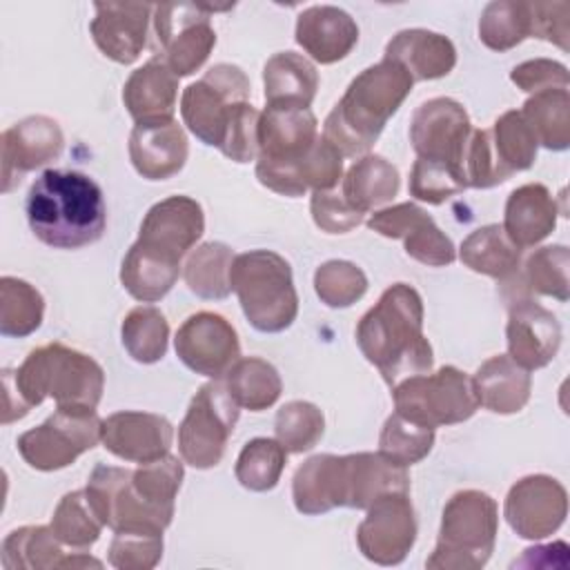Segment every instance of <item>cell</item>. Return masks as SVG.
I'll list each match as a JSON object with an SVG mask.
<instances>
[{"instance_id":"22","label":"cell","mask_w":570,"mask_h":570,"mask_svg":"<svg viewBox=\"0 0 570 570\" xmlns=\"http://www.w3.org/2000/svg\"><path fill=\"white\" fill-rule=\"evenodd\" d=\"M154 4L147 2H96L89 24L96 47L118 65H131L145 42Z\"/></svg>"},{"instance_id":"25","label":"cell","mask_w":570,"mask_h":570,"mask_svg":"<svg viewBox=\"0 0 570 570\" xmlns=\"http://www.w3.org/2000/svg\"><path fill=\"white\" fill-rule=\"evenodd\" d=\"M312 109L265 107L258 120V158L274 163L298 160L316 140ZM256 158V160H258Z\"/></svg>"},{"instance_id":"24","label":"cell","mask_w":570,"mask_h":570,"mask_svg":"<svg viewBox=\"0 0 570 570\" xmlns=\"http://www.w3.org/2000/svg\"><path fill=\"white\" fill-rule=\"evenodd\" d=\"M296 42L321 65L343 60L358 42L354 18L332 4H314L296 18Z\"/></svg>"},{"instance_id":"17","label":"cell","mask_w":570,"mask_h":570,"mask_svg":"<svg viewBox=\"0 0 570 570\" xmlns=\"http://www.w3.org/2000/svg\"><path fill=\"white\" fill-rule=\"evenodd\" d=\"M203 232L205 214L200 203L178 194L149 207L136 243L147 252L180 265L183 256L196 245Z\"/></svg>"},{"instance_id":"20","label":"cell","mask_w":570,"mask_h":570,"mask_svg":"<svg viewBox=\"0 0 570 570\" xmlns=\"http://www.w3.org/2000/svg\"><path fill=\"white\" fill-rule=\"evenodd\" d=\"M508 356L523 370L546 367L559 352L561 325L557 316L530 296L510 303Z\"/></svg>"},{"instance_id":"58","label":"cell","mask_w":570,"mask_h":570,"mask_svg":"<svg viewBox=\"0 0 570 570\" xmlns=\"http://www.w3.org/2000/svg\"><path fill=\"white\" fill-rule=\"evenodd\" d=\"M517 566H528V568H550L568 566V546L563 541H554L548 546H537L523 550V557L517 561Z\"/></svg>"},{"instance_id":"48","label":"cell","mask_w":570,"mask_h":570,"mask_svg":"<svg viewBox=\"0 0 570 570\" xmlns=\"http://www.w3.org/2000/svg\"><path fill=\"white\" fill-rule=\"evenodd\" d=\"M568 265H570V252L566 245L541 247L528 256L523 283L528 289L537 294L552 296L557 301H568L570 298Z\"/></svg>"},{"instance_id":"40","label":"cell","mask_w":570,"mask_h":570,"mask_svg":"<svg viewBox=\"0 0 570 570\" xmlns=\"http://www.w3.org/2000/svg\"><path fill=\"white\" fill-rule=\"evenodd\" d=\"M45 316L42 294L22 278H0V334L2 336H29L33 334Z\"/></svg>"},{"instance_id":"30","label":"cell","mask_w":570,"mask_h":570,"mask_svg":"<svg viewBox=\"0 0 570 570\" xmlns=\"http://www.w3.org/2000/svg\"><path fill=\"white\" fill-rule=\"evenodd\" d=\"M410 492L407 468L387 461L383 454H345V508L367 510L385 494Z\"/></svg>"},{"instance_id":"33","label":"cell","mask_w":570,"mask_h":570,"mask_svg":"<svg viewBox=\"0 0 570 570\" xmlns=\"http://www.w3.org/2000/svg\"><path fill=\"white\" fill-rule=\"evenodd\" d=\"M401 187L399 169L383 156L365 154L343 176L341 194L361 214L390 203Z\"/></svg>"},{"instance_id":"50","label":"cell","mask_w":570,"mask_h":570,"mask_svg":"<svg viewBox=\"0 0 570 570\" xmlns=\"http://www.w3.org/2000/svg\"><path fill=\"white\" fill-rule=\"evenodd\" d=\"M183 476V463L171 454H165L149 463H138V468L131 470L134 490L147 503L160 508H174V499L180 490Z\"/></svg>"},{"instance_id":"44","label":"cell","mask_w":570,"mask_h":570,"mask_svg":"<svg viewBox=\"0 0 570 570\" xmlns=\"http://www.w3.org/2000/svg\"><path fill=\"white\" fill-rule=\"evenodd\" d=\"M102 528L105 523L96 514L85 490L67 492L58 501L51 517V530L56 532V537L67 548H76V550H87L89 546H94Z\"/></svg>"},{"instance_id":"10","label":"cell","mask_w":570,"mask_h":570,"mask_svg":"<svg viewBox=\"0 0 570 570\" xmlns=\"http://www.w3.org/2000/svg\"><path fill=\"white\" fill-rule=\"evenodd\" d=\"M102 419L96 407L58 405L56 412L18 436L20 456L36 470L53 472L71 465L100 441Z\"/></svg>"},{"instance_id":"9","label":"cell","mask_w":570,"mask_h":570,"mask_svg":"<svg viewBox=\"0 0 570 570\" xmlns=\"http://www.w3.org/2000/svg\"><path fill=\"white\" fill-rule=\"evenodd\" d=\"M238 414L240 407L229 396L223 379L200 385L178 425V450L183 461L198 470L218 465Z\"/></svg>"},{"instance_id":"26","label":"cell","mask_w":570,"mask_h":570,"mask_svg":"<svg viewBox=\"0 0 570 570\" xmlns=\"http://www.w3.org/2000/svg\"><path fill=\"white\" fill-rule=\"evenodd\" d=\"M292 499L301 514H323L345 508V456L314 454L292 479Z\"/></svg>"},{"instance_id":"3","label":"cell","mask_w":570,"mask_h":570,"mask_svg":"<svg viewBox=\"0 0 570 570\" xmlns=\"http://www.w3.org/2000/svg\"><path fill=\"white\" fill-rule=\"evenodd\" d=\"M412 87V76L394 60L363 69L325 118L323 138L343 158L365 156Z\"/></svg>"},{"instance_id":"43","label":"cell","mask_w":570,"mask_h":570,"mask_svg":"<svg viewBox=\"0 0 570 570\" xmlns=\"http://www.w3.org/2000/svg\"><path fill=\"white\" fill-rule=\"evenodd\" d=\"M287 463V450L276 439H252L236 459V479L252 492H267L276 488Z\"/></svg>"},{"instance_id":"31","label":"cell","mask_w":570,"mask_h":570,"mask_svg":"<svg viewBox=\"0 0 570 570\" xmlns=\"http://www.w3.org/2000/svg\"><path fill=\"white\" fill-rule=\"evenodd\" d=\"M470 381L476 403L494 414L521 412L530 401L532 379L508 354L490 356Z\"/></svg>"},{"instance_id":"35","label":"cell","mask_w":570,"mask_h":570,"mask_svg":"<svg viewBox=\"0 0 570 570\" xmlns=\"http://www.w3.org/2000/svg\"><path fill=\"white\" fill-rule=\"evenodd\" d=\"M223 383L236 405L249 412L272 407L283 392V381L276 367L258 356L238 358L223 376Z\"/></svg>"},{"instance_id":"6","label":"cell","mask_w":570,"mask_h":570,"mask_svg":"<svg viewBox=\"0 0 570 570\" xmlns=\"http://www.w3.org/2000/svg\"><path fill=\"white\" fill-rule=\"evenodd\" d=\"M499 532L497 501L481 490H461L443 508L430 570H479L488 563Z\"/></svg>"},{"instance_id":"12","label":"cell","mask_w":570,"mask_h":570,"mask_svg":"<svg viewBox=\"0 0 570 570\" xmlns=\"http://www.w3.org/2000/svg\"><path fill=\"white\" fill-rule=\"evenodd\" d=\"M209 13V7L185 2L154 7V29L163 60L178 78L200 69L216 45Z\"/></svg>"},{"instance_id":"54","label":"cell","mask_w":570,"mask_h":570,"mask_svg":"<svg viewBox=\"0 0 570 570\" xmlns=\"http://www.w3.org/2000/svg\"><path fill=\"white\" fill-rule=\"evenodd\" d=\"M258 120L261 111L252 102L236 105L220 151L234 163H249L258 158Z\"/></svg>"},{"instance_id":"32","label":"cell","mask_w":570,"mask_h":570,"mask_svg":"<svg viewBox=\"0 0 570 570\" xmlns=\"http://www.w3.org/2000/svg\"><path fill=\"white\" fill-rule=\"evenodd\" d=\"M263 85L267 107L309 109L318 89V71L305 56L281 51L265 62Z\"/></svg>"},{"instance_id":"8","label":"cell","mask_w":570,"mask_h":570,"mask_svg":"<svg viewBox=\"0 0 570 570\" xmlns=\"http://www.w3.org/2000/svg\"><path fill=\"white\" fill-rule=\"evenodd\" d=\"M252 85L245 71L229 62H218L180 96V116L187 129L205 145H223L229 118L240 102H249Z\"/></svg>"},{"instance_id":"4","label":"cell","mask_w":570,"mask_h":570,"mask_svg":"<svg viewBox=\"0 0 570 570\" xmlns=\"http://www.w3.org/2000/svg\"><path fill=\"white\" fill-rule=\"evenodd\" d=\"M9 376L29 407L45 399H53L58 405L98 407L105 390L100 363L62 343L31 350L18 370H9Z\"/></svg>"},{"instance_id":"42","label":"cell","mask_w":570,"mask_h":570,"mask_svg":"<svg viewBox=\"0 0 570 570\" xmlns=\"http://www.w3.org/2000/svg\"><path fill=\"white\" fill-rule=\"evenodd\" d=\"M120 336L127 354L138 363H156L167 352L169 323L158 307H134L120 325Z\"/></svg>"},{"instance_id":"23","label":"cell","mask_w":570,"mask_h":570,"mask_svg":"<svg viewBox=\"0 0 570 570\" xmlns=\"http://www.w3.org/2000/svg\"><path fill=\"white\" fill-rule=\"evenodd\" d=\"M189 156L185 129L176 118L136 122L129 134V158L147 180H165L178 174Z\"/></svg>"},{"instance_id":"52","label":"cell","mask_w":570,"mask_h":570,"mask_svg":"<svg viewBox=\"0 0 570 570\" xmlns=\"http://www.w3.org/2000/svg\"><path fill=\"white\" fill-rule=\"evenodd\" d=\"M163 557V532L118 530L109 546V563L118 570H151Z\"/></svg>"},{"instance_id":"2","label":"cell","mask_w":570,"mask_h":570,"mask_svg":"<svg viewBox=\"0 0 570 570\" xmlns=\"http://www.w3.org/2000/svg\"><path fill=\"white\" fill-rule=\"evenodd\" d=\"M27 220L33 236L49 247L91 245L107 227L102 189L82 171L45 169L29 187Z\"/></svg>"},{"instance_id":"27","label":"cell","mask_w":570,"mask_h":570,"mask_svg":"<svg viewBox=\"0 0 570 570\" xmlns=\"http://www.w3.org/2000/svg\"><path fill=\"white\" fill-rule=\"evenodd\" d=\"M178 98V76L154 58L131 71L122 87V102L136 122L171 120Z\"/></svg>"},{"instance_id":"7","label":"cell","mask_w":570,"mask_h":570,"mask_svg":"<svg viewBox=\"0 0 570 570\" xmlns=\"http://www.w3.org/2000/svg\"><path fill=\"white\" fill-rule=\"evenodd\" d=\"M392 396L399 414L432 430L463 423L479 407L470 376L454 365L407 376L392 387Z\"/></svg>"},{"instance_id":"41","label":"cell","mask_w":570,"mask_h":570,"mask_svg":"<svg viewBox=\"0 0 570 570\" xmlns=\"http://www.w3.org/2000/svg\"><path fill=\"white\" fill-rule=\"evenodd\" d=\"M532 36L530 2L494 0L479 20V38L492 51H508Z\"/></svg>"},{"instance_id":"57","label":"cell","mask_w":570,"mask_h":570,"mask_svg":"<svg viewBox=\"0 0 570 570\" xmlns=\"http://www.w3.org/2000/svg\"><path fill=\"white\" fill-rule=\"evenodd\" d=\"M532 36L554 42L563 51L570 47V2H530Z\"/></svg>"},{"instance_id":"28","label":"cell","mask_w":570,"mask_h":570,"mask_svg":"<svg viewBox=\"0 0 570 570\" xmlns=\"http://www.w3.org/2000/svg\"><path fill=\"white\" fill-rule=\"evenodd\" d=\"M385 58L399 62L412 80H436L456 65V49L450 38L428 29H403L385 47Z\"/></svg>"},{"instance_id":"18","label":"cell","mask_w":570,"mask_h":570,"mask_svg":"<svg viewBox=\"0 0 570 570\" xmlns=\"http://www.w3.org/2000/svg\"><path fill=\"white\" fill-rule=\"evenodd\" d=\"M367 227L385 238H401L405 254L430 267L454 263V243L439 229L434 218L414 203H399L374 212Z\"/></svg>"},{"instance_id":"11","label":"cell","mask_w":570,"mask_h":570,"mask_svg":"<svg viewBox=\"0 0 570 570\" xmlns=\"http://www.w3.org/2000/svg\"><path fill=\"white\" fill-rule=\"evenodd\" d=\"M87 499L94 505L100 521L118 530H149L163 532L171 519L174 508H160L147 503L131 483V470L116 465H96L87 481Z\"/></svg>"},{"instance_id":"49","label":"cell","mask_w":570,"mask_h":570,"mask_svg":"<svg viewBox=\"0 0 570 570\" xmlns=\"http://www.w3.org/2000/svg\"><path fill=\"white\" fill-rule=\"evenodd\" d=\"M314 289L327 307H350L367 292V276L350 261H327L314 274Z\"/></svg>"},{"instance_id":"5","label":"cell","mask_w":570,"mask_h":570,"mask_svg":"<svg viewBox=\"0 0 570 570\" xmlns=\"http://www.w3.org/2000/svg\"><path fill=\"white\" fill-rule=\"evenodd\" d=\"M229 285L236 292L245 318L258 332H283L298 314V294L289 263L269 249H252L234 256Z\"/></svg>"},{"instance_id":"29","label":"cell","mask_w":570,"mask_h":570,"mask_svg":"<svg viewBox=\"0 0 570 570\" xmlns=\"http://www.w3.org/2000/svg\"><path fill=\"white\" fill-rule=\"evenodd\" d=\"M557 214V200L548 187L541 183H528L508 196L501 227L519 249H525L552 234Z\"/></svg>"},{"instance_id":"56","label":"cell","mask_w":570,"mask_h":570,"mask_svg":"<svg viewBox=\"0 0 570 570\" xmlns=\"http://www.w3.org/2000/svg\"><path fill=\"white\" fill-rule=\"evenodd\" d=\"M510 80L528 94L546 91V89H568L570 76L566 65L548 58H534L517 65L510 71Z\"/></svg>"},{"instance_id":"21","label":"cell","mask_w":570,"mask_h":570,"mask_svg":"<svg viewBox=\"0 0 570 570\" xmlns=\"http://www.w3.org/2000/svg\"><path fill=\"white\" fill-rule=\"evenodd\" d=\"M100 441L122 461L149 463L169 454L174 428L160 414L122 410L102 419Z\"/></svg>"},{"instance_id":"51","label":"cell","mask_w":570,"mask_h":570,"mask_svg":"<svg viewBox=\"0 0 570 570\" xmlns=\"http://www.w3.org/2000/svg\"><path fill=\"white\" fill-rule=\"evenodd\" d=\"M468 189L465 171L461 167L443 165V163H432L416 158L410 171V194L416 200L430 203V205H441L448 198L461 194Z\"/></svg>"},{"instance_id":"19","label":"cell","mask_w":570,"mask_h":570,"mask_svg":"<svg viewBox=\"0 0 570 570\" xmlns=\"http://www.w3.org/2000/svg\"><path fill=\"white\" fill-rule=\"evenodd\" d=\"M65 136L49 116H29L2 131V191H11L27 171L60 156Z\"/></svg>"},{"instance_id":"34","label":"cell","mask_w":570,"mask_h":570,"mask_svg":"<svg viewBox=\"0 0 570 570\" xmlns=\"http://www.w3.org/2000/svg\"><path fill=\"white\" fill-rule=\"evenodd\" d=\"M465 267L476 274H485L505 281L519 272L521 249L508 238L501 225H483L474 229L459 252Z\"/></svg>"},{"instance_id":"15","label":"cell","mask_w":570,"mask_h":570,"mask_svg":"<svg viewBox=\"0 0 570 570\" xmlns=\"http://www.w3.org/2000/svg\"><path fill=\"white\" fill-rule=\"evenodd\" d=\"M174 347L178 358L196 374L223 379L240 358V343L234 325L216 312H196L183 321Z\"/></svg>"},{"instance_id":"1","label":"cell","mask_w":570,"mask_h":570,"mask_svg":"<svg viewBox=\"0 0 570 570\" xmlns=\"http://www.w3.org/2000/svg\"><path fill=\"white\" fill-rule=\"evenodd\" d=\"M363 356L394 387L407 376L432 370V345L423 336V301L407 283L390 285L356 325Z\"/></svg>"},{"instance_id":"37","label":"cell","mask_w":570,"mask_h":570,"mask_svg":"<svg viewBox=\"0 0 570 570\" xmlns=\"http://www.w3.org/2000/svg\"><path fill=\"white\" fill-rule=\"evenodd\" d=\"M51 525H22L11 530L2 541V566L7 570H49L62 568L69 552Z\"/></svg>"},{"instance_id":"55","label":"cell","mask_w":570,"mask_h":570,"mask_svg":"<svg viewBox=\"0 0 570 570\" xmlns=\"http://www.w3.org/2000/svg\"><path fill=\"white\" fill-rule=\"evenodd\" d=\"M309 212L316 223L327 234H345L363 223L361 212H356L341 191H314L309 200Z\"/></svg>"},{"instance_id":"14","label":"cell","mask_w":570,"mask_h":570,"mask_svg":"<svg viewBox=\"0 0 570 570\" xmlns=\"http://www.w3.org/2000/svg\"><path fill=\"white\" fill-rule=\"evenodd\" d=\"M416 517L407 492L385 494L367 508L356 528V543L365 559L379 566L401 563L416 541Z\"/></svg>"},{"instance_id":"38","label":"cell","mask_w":570,"mask_h":570,"mask_svg":"<svg viewBox=\"0 0 570 570\" xmlns=\"http://www.w3.org/2000/svg\"><path fill=\"white\" fill-rule=\"evenodd\" d=\"M539 145L552 151L570 147V94L568 89H546L532 94L519 109Z\"/></svg>"},{"instance_id":"39","label":"cell","mask_w":570,"mask_h":570,"mask_svg":"<svg viewBox=\"0 0 570 570\" xmlns=\"http://www.w3.org/2000/svg\"><path fill=\"white\" fill-rule=\"evenodd\" d=\"M234 263V252L225 243H203L196 247L183 267L187 287L207 301L227 298L232 292L229 269Z\"/></svg>"},{"instance_id":"47","label":"cell","mask_w":570,"mask_h":570,"mask_svg":"<svg viewBox=\"0 0 570 570\" xmlns=\"http://www.w3.org/2000/svg\"><path fill=\"white\" fill-rule=\"evenodd\" d=\"M325 430L323 412L309 401L285 403L274 419L276 441L292 454L312 450Z\"/></svg>"},{"instance_id":"45","label":"cell","mask_w":570,"mask_h":570,"mask_svg":"<svg viewBox=\"0 0 570 570\" xmlns=\"http://www.w3.org/2000/svg\"><path fill=\"white\" fill-rule=\"evenodd\" d=\"M490 138L494 154L508 176L532 167L539 142L521 111L512 109L501 114L490 129Z\"/></svg>"},{"instance_id":"46","label":"cell","mask_w":570,"mask_h":570,"mask_svg":"<svg viewBox=\"0 0 570 570\" xmlns=\"http://www.w3.org/2000/svg\"><path fill=\"white\" fill-rule=\"evenodd\" d=\"M434 445V430L423 428L403 414L394 412L385 419L381 436H379V454L387 461L410 468L423 461Z\"/></svg>"},{"instance_id":"53","label":"cell","mask_w":570,"mask_h":570,"mask_svg":"<svg viewBox=\"0 0 570 570\" xmlns=\"http://www.w3.org/2000/svg\"><path fill=\"white\" fill-rule=\"evenodd\" d=\"M298 176L303 185L314 191H330L343 178V156L318 136L314 145L296 160Z\"/></svg>"},{"instance_id":"16","label":"cell","mask_w":570,"mask_h":570,"mask_svg":"<svg viewBox=\"0 0 570 570\" xmlns=\"http://www.w3.org/2000/svg\"><path fill=\"white\" fill-rule=\"evenodd\" d=\"M568 514L566 488L548 474H530L519 479L505 497L503 517L508 525L530 541L554 534Z\"/></svg>"},{"instance_id":"13","label":"cell","mask_w":570,"mask_h":570,"mask_svg":"<svg viewBox=\"0 0 570 570\" xmlns=\"http://www.w3.org/2000/svg\"><path fill=\"white\" fill-rule=\"evenodd\" d=\"M472 125L465 107L452 98H432L416 107L410 120V142L416 158L463 169Z\"/></svg>"},{"instance_id":"36","label":"cell","mask_w":570,"mask_h":570,"mask_svg":"<svg viewBox=\"0 0 570 570\" xmlns=\"http://www.w3.org/2000/svg\"><path fill=\"white\" fill-rule=\"evenodd\" d=\"M180 265L165 261L138 243L129 247L120 265L122 287L140 303H156L174 287L178 281Z\"/></svg>"}]
</instances>
